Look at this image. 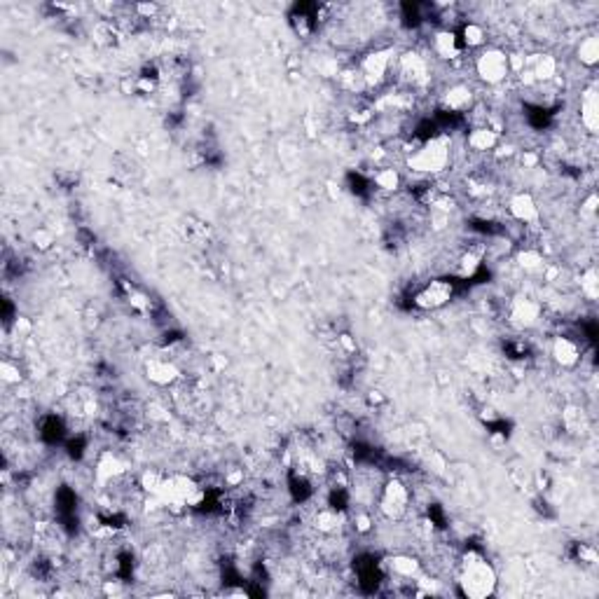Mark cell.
<instances>
[{
	"label": "cell",
	"mask_w": 599,
	"mask_h": 599,
	"mask_svg": "<svg viewBox=\"0 0 599 599\" xmlns=\"http://www.w3.org/2000/svg\"><path fill=\"white\" fill-rule=\"evenodd\" d=\"M461 590L468 597L483 599L494 592L496 585V573L494 569L487 565V560L478 555H468L464 562V573H461Z\"/></svg>",
	"instance_id": "1"
},
{
	"label": "cell",
	"mask_w": 599,
	"mask_h": 599,
	"mask_svg": "<svg viewBox=\"0 0 599 599\" xmlns=\"http://www.w3.org/2000/svg\"><path fill=\"white\" fill-rule=\"evenodd\" d=\"M449 162V141L445 136H433V139L424 141L414 155L407 159L410 169L419 171V174H436L443 171Z\"/></svg>",
	"instance_id": "2"
},
{
	"label": "cell",
	"mask_w": 599,
	"mask_h": 599,
	"mask_svg": "<svg viewBox=\"0 0 599 599\" xmlns=\"http://www.w3.org/2000/svg\"><path fill=\"white\" fill-rule=\"evenodd\" d=\"M379 508L389 520H400L410 508V489L400 483V480H389L379 496Z\"/></svg>",
	"instance_id": "3"
},
{
	"label": "cell",
	"mask_w": 599,
	"mask_h": 599,
	"mask_svg": "<svg viewBox=\"0 0 599 599\" xmlns=\"http://www.w3.org/2000/svg\"><path fill=\"white\" fill-rule=\"evenodd\" d=\"M511 59H508L503 52L499 50H487L483 57H478L476 61V68H478V75L483 80H487L489 85H499V82L506 80L508 70H511Z\"/></svg>",
	"instance_id": "4"
},
{
	"label": "cell",
	"mask_w": 599,
	"mask_h": 599,
	"mask_svg": "<svg viewBox=\"0 0 599 599\" xmlns=\"http://www.w3.org/2000/svg\"><path fill=\"white\" fill-rule=\"evenodd\" d=\"M452 293H454L452 281L436 278V281L426 283V286L414 295V305H417L419 309H440V307H445L452 300Z\"/></svg>",
	"instance_id": "5"
},
{
	"label": "cell",
	"mask_w": 599,
	"mask_h": 599,
	"mask_svg": "<svg viewBox=\"0 0 599 599\" xmlns=\"http://www.w3.org/2000/svg\"><path fill=\"white\" fill-rule=\"evenodd\" d=\"M145 372H148V377H150V382L159 384V387L174 384L178 379V367L167 358H152L150 363L145 365Z\"/></svg>",
	"instance_id": "6"
},
{
	"label": "cell",
	"mask_w": 599,
	"mask_h": 599,
	"mask_svg": "<svg viewBox=\"0 0 599 599\" xmlns=\"http://www.w3.org/2000/svg\"><path fill=\"white\" fill-rule=\"evenodd\" d=\"M508 209H511V216L515 218V221H520V223H534L538 218L536 201H534L531 194H527V192L515 194V197L511 199V206H508Z\"/></svg>",
	"instance_id": "7"
},
{
	"label": "cell",
	"mask_w": 599,
	"mask_h": 599,
	"mask_svg": "<svg viewBox=\"0 0 599 599\" xmlns=\"http://www.w3.org/2000/svg\"><path fill=\"white\" fill-rule=\"evenodd\" d=\"M553 356L562 367H573V365H578V361H580V349H578V344L573 340H569V337H557L555 344H553Z\"/></svg>",
	"instance_id": "8"
},
{
	"label": "cell",
	"mask_w": 599,
	"mask_h": 599,
	"mask_svg": "<svg viewBox=\"0 0 599 599\" xmlns=\"http://www.w3.org/2000/svg\"><path fill=\"white\" fill-rule=\"evenodd\" d=\"M389 70V54L387 52H375V54L363 59V80L365 82H379Z\"/></svg>",
	"instance_id": "9"
},
{
	"label": "cell",
	"mask_w": 599,
	"mask_h": 599,
	"mask_svg": "<svg viewBox=\"0 0 599 599\" xmlns=\"http://www.w3.org/2000/svg\"><path fill=\"white\" fill-rule=\"evenodd\" d=\"M400 75L412 85H419V82H426V61L419 54H405L400 59Z\"/></svg>",
	"instance_id": "10"
},
{
	"label": "cell",
	"mask_w": 599,
	"mask_h": 599,
	"mask_svg": "<svg viewBox=\"0 0 599 599\" xmlns=\"http://www.w3.org/2000/svg\"><path fill=\"white\" fill-rule=\"evenodd\" d=\"M538 314H541V307L531 300H515L513 305V318L520 325H534L538 321Z\"/></svg>",
	"instance_id": "11"
},
{
	"label": "cell",
	"mask_w": 599,
	"mask_h": 599,
	"mask_svg": "<svg viewBox=\"0 0 599 599\" xmlns=\"http://www.w3.org/2000/svg\"><path fill=\"white\" fill-rule=\"evenodd\" d=\"M599 105H597V97L595 92H588L583 99V103H580V122L585 124V129L588 132H595L597 124H599Z\"/></svg>",
	"instance_id": "12"
},
{
	"label": "cell",
	"mask_w": 599,
	"mask_h": 599,
	"mask_svg": "<svg viewBox=\"0 0 599 599\" xmlns=\"http://www.w3.org/2000/svg\"><path fill=\"white\" fill-rule=\"evenodd\" d=\"M433 50H436V54L443 57V59H454L456 54H459V40H456L454 33L443 31V33L436 35V40H433Z\"/></svg>",
	"instance_id": "13"
},
{
	"label": "cell",
	"mask_w": 599,
	"mask_h": 599,
	"mask_svg": "<svg viewBox=\"0 0 599 599\" xmlns=\"http://www.w3.org/2000/svg\"><path fill=\"white\" fill-rule=\"evenodd\" d=\"M578 57H580V63H585V66H595L597 59H599V40H597V35H588L585 40H580Z\"/></svg>",
	"instance_id": "14"
},
{
	"label": "cell",
	"mask_w": 599,
	"mask_h": 599,
	"mask_svg": "<svg viewBox=\"0 0 599 599\" xmlns=\"http://www.w3.org/2000/svg\"><path fill=\"white\" fill-rule=\"evenodd\" d=\"M468 145L473 150H491L496 145V132H491V129H476L468 136Z\"/></svg>",
	"instance_id": "15"
},
{
	"label": "cell",
	"mask_w": 599,
	"mask_h": 599,
	"mask_svg": "<svg viewBox=\"0 0 599 599\" xmlns=\"http://www.w3.org/2000/svg\"><path fill=\"white\" fill-rule=\"evenodd\" d=\"M471 103V89L468 87H452L445 97V105L449 110H464Z\"/></svg>",
	"instance_id": "16"
},
{
	"label": "cell",
	"mask_w": 599,
	"mask_h": 599,
	"mask_svg": "<svg viewBox=\"0 0 599 599\" xmlns=\"http://www.w3.org/2000/svg\"><path fill=\"white\" fill-rule=\"evenodd\" d=\"M391 569L398 576H414L417 573V562L410 560V557H396V560H391Z\"/></svg>",
	"instance_id": "17"
},
{
	"label": "cell",
	"mask_w": 599,
	"mask_h": 599,
	"mask_svg": "<svg viewBox=\"0 0 599 599\" xmlns=\"http://www.w3.org/2000/svg\"><path fill=\"white\" fill-rule=\"evenodd\" d=\"M555 68H557V63H555V59H550V57H541L536 61V68H534V75H536L538 80H548V78H553L555 75Z\"/></svg>",
	"instance_id": "18"
},
{
	"label": "cell",
	"mask_w": 599,
	"mask_h": 599,
	"mask_svg": "<svg viewBox=\"0 0 599 599\" xmlns=\"http://www.w3.org/2000/svg\"><path fill=\"white\" fill-rule=\"evenodd\" d=\"M464 43L468 47H478L485 43V31L478 26V23H466L464 26Z\"/></svg>",
	"instance_id": "19"
},
{
	"label": "cell",
	"mask_w": 599,
	"mask_h": 599,
	"mask_svg": "<svg viewBox=\"0 0 599 599\" xmlns=\"http://www.w3.org/2000/svg\"><path fill=\"white\" fill-rule=\"evenodd\" d=\"M375 183L382 190H396L398 187V174L394 169H384L375 176Z\"/></svg>",
	"instance_id": "20"
},
{
	"label": "cell",
	"mask_w": 599,
	"mask_h": 599,
	"mask_svg": "<svg viewBox=\"0 0 599 599\" xmlns=\"http://www.w3.org/2000/svg\"><path fill=\"white\" fill-rule=\"evenodd\" d=\"M520 260H522V265H525L527 270H536V267H541V263H543L541 256H538L536 251H525L520 256Z\"/></svg>",
	"instance_id": "21"
}]
</instances>
